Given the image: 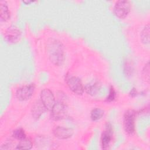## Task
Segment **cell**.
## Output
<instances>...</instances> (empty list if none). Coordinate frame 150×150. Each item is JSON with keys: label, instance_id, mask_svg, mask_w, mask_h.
Listing matches in <instances>:
<instances>
[{"label": "cell", "instance_id": "2", "mask_svg": "<svg viewBox=\"0 0 150 150\" xmlns=\"http://www.w3.org/2000/svg\"><path fill=\"white\" fill-rule=\"evenodd\" d=\"M50 111V117L53 120L59 121L64 119L67 115V105L65 101H56Z\"/></svg>", "mask_w": 150, "mask_h": 150}, {"label": "cell", "instance_id": "6", "mask_svg": "<svg viewBox=\"0 0 150 150\" xmlns=\"http://www.w3.org/2000/svg\"><path fill=\"white\" fill-rule=\"evenodd\" d=\"M35 90L33 83L22 86L16 91V97L21 101H25L30 99L33 96Z\"/></svg>", "mask_w": 150, "mask_h": 150}, {"label": "cell", "instance_id": "12", "mask_svg": "<svg viewBox=\"0 0 150 150\" xmlns=\"http://www.w3.org/2000/svg\"><path fill=\"white\" fill-rule=\"evenodd\" d=\"M101 88L100 83L97 81H93L87 83L84 86V91L89 95L94 96L97 95Z\"/></svg>", "mask_w": 150, "mask_h": 150}, {"label": "cell", "instance_id": "3", "mask_svg": "<svg viewBox=\"0 0 150 150\" xmlns=\"http://www.w3.org/2000/svg\"><path fill=\"white\" fill-rule=\"evenodd\" d=\"M136 112L134 110H127L123 116V127L125 132L128 135H132L135 132V121Z\"/></svg>", "mask_w": 150, "mask_h": 150}, {"label": "cell", "instance_id": "1", "mask_svg": "<svg viewBox=\"0 0 150 150\" xmlns=\"http://www.w3.org/2000/svg\"><path fill=\"white\" fill-rule=\"evenodd\" d=\"M46 51L50 61L54 65L61 66L65 59L64 49L63 44L58 40L50 39L46 46Z\"/></svg>", "mask_w": 150, "mask_h": 150}, {"label": "cell", "instance_id": "5", "mask_svg": "<svg viewBox=\"0 0 150 150\" xmlns=\"http://www.w3.org/2000/svg\"><path fill=\"white\" fill-rule=\"evenodd\" d=\"M131 11V4L128 1L120 0L115 2L113 8L114 15L120 19H124L128 16Z\"/></svg>", "mask_w": 150, "mask_h": 150}, {"label": "cell", "instance_id": "19", "mask_svg": "<svg viewBox=\"0 0 150 150\" xmlns=\"http://www.w3.org/2000/svg\"><path fill=\"white\" fill-rule=\"evenodd\" d=\"M116 98V92L112 86H111L110 88V91L109 94L106 98V101L107 102H112Z\"/></svg>", "mask_w": 150, "mask_h": 150}, {"label": "cell", "instance_id": "16", "mask_svg": "<svg viewBox=\"0 0 150 150\" xmlns=\"http://www.w3.org/2000/svg\"><path fill=\"white\" fill-rule=\"evenodd\" d=\"M149 25L147 24L143 28L140 36L142 42L145 45H148L149 43Z\"/></svg>", "mask_w": 150, "mask_h": 150}, {"label": "cell", "instance_id": "8", "mask_svg": "<svg viewBox=\"0 0 150 150\" xmlns=\"http://www.w3.org/2000/svg\"><path fill=\"white\" fill-rule=\"evenodd\" d=\"M40 97V100L46 109L51 111L56 103L55 97L52 91L49 88H44L41 91Z\"/></svg>", "mask_w": 150, "mask_h": 150}, {"label": "cell", "instance_id": "4", "mask_svg": "<svg viewBox=\"0 0 150 150\" xmlns=\"http://www.w3.org/2000/svg\"><path fill=\"white\" fill-rule=\"evenodd\" d=\"M65 81L69 88L77 95H82L84 91V86L81 80L73 75H67L65 78Z\"/></svg>", "mask_w": 150, "mask_h": 150}, {"label": "cell", "instance_id": "9", "mask_svg": "<svg viewBox=\"0 0 150 150\" xmlns=\"http://www.w3.org/2000/svg\"><path fill=\"white\" fill-rule=\"evenodd\" d=\"M113 129L111 124L107 123L101 137V145L103 149H107L112 139Z\"/></svg>", "mask_w": 150, "mask_h": 150}, {"label": "cell", "instance_id": "14", "mask_svg": "<svg viewBox=\"0 0 150 150\" xmlns=\"http://www.w3.org/2000/svg\"><path fill=\"white\" fill-rule=\"evenodd\" d=\"M104 115V111L100 108H93L90 112V118L93 121H97L101 119Z\"/></svg>", "mask_w": 150, "mask_h": 150}, {"label": "cell", "instance_id": "20", "mask_svg": "<svg viewBox=\"0 0 150 150\" xmlns=\"http://www.w3.org/2000/svg\"><path fill=\"white\" fill-rule=\"evenodd\" d=\"M23 3H25V4H26V5H29V4H30L31 3H33V2H34V1H23Z\"/></svg>", "mask_w": 150, "mask_h": 150}, {"label": "cell", "instance_id": "17", "mask_svg": "<svg viewBox=\"0 0 150 150\" xmlns=\"http://www.w3.org/2000/svg\"><path fill=\"white\" fill-rule=\"evenodd\" d=\"M12 137L19 141H21L25 138H26V135L25 131L22 128H17L12 132Z\"/></svg>", "mask_w": 150, "mask_h": 150}, {"label": "cell", "instance_id": "18", "mask_svg": "<svg viewBox=\"0 0 150 150\" xmlns=\"http://www.w3.org/2000/svg\"><path fill=\"white\" fill-rule=\"evenodd\" d=\"M142 76L145 81L148 83L149 82V63L148 62L142 69Z\"/></svg>", "mask_w": 150, "mask_h": 150}, {"label": "cell", "instance_id": "7", "mask_svg": "<svg viewBox=\"0 0 150 150\" xmlns=\"http://www.w3.org/2000/svg\"><path fill=\"white\" fill-rule=\"evenodd\" d=\"M21 37V32L19 29L15 26L12 25L7 28L4 32V40L9 44H15L18 43Z\"/></svg>", "mask_w": 150, "mask_h": 150}, {"label": "cell", "instance_id": "15", "mask_svg": "<svg viewBox=\"0 0 150 150\" xmlns=\"http://www.w3.org/2000/svg\"><path fill=\"white\" fill-rule=\"evenodd\" d=\"M33 144L29 138H25L19 141V144L15 148L17 149H30L32 148Z\"/></svg>", "mask_w": 150, "mask_h": 150}, {"label": "cell", "instance_id": "10", "mask_svg": "<svg viewBox=\"0 0 150 150\" xmlns=\"http://www.w3.org/2000/svg\"><path fill=\"white\" fill-rule=\"evenodd\" d=\"M53 135L60 139L70 138L73 135V130L70 128L62 126H57L53 130Z\"/></svg>", "mask_w": 150, "mask_h": 150}, {"label": "cell", "instance_id": "13", "mask_svg": "<svg viewBox=\"0 0 150 150\" xmlns=\"http://www.w3.org/2000/svg\"><path fill=\"white\" fill-rule=\"evenodd\" d=\"M0 19L1 22H6L11 18L10 11L7 4V2L4 1L0 2Z\"/></svg>", "mask_w": 150, "mask_h": 150}, {"label": "cell", "instance_id": "11", "mask_svg": "<svg viewBox=\"0 0 150 150\" xmlns=\"http://www.w3.org/2000/svg\"><path fill=\"white\" fill-rule=\"evenodd\" d=\"M47 110L45 107L40 100H36L31 108V114L33 118L35 120H39Z\"/></svg>", "mask_w": 150, "mask_h": 150}]
</instances>
